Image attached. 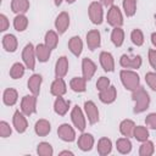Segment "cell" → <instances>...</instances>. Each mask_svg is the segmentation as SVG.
<instances>
[{
  "label": "cell",
  "instance_id": "obj_1",
  "mask_svg": "<svg viewBox=\"0 0 156 156\" xmlns=\"http://www.w3.org/2000/svg\"><path fill=\"white\" fill-rule=\"evenodd\" d=\"M132 99L134 100V113H141L149 108L150 105V96L143 87H138L135 90L132 91Z\"/></svg>",
  "mask_w": 156,
  "mask_h": 156
},
{
  "label": "cell",
  "instance_id": "obj_2",
  "mask_svg": "<svg viewBox=\"0 0 156 156\" xmlns=\"http://www.w3.org/2000/svg\"><path fill=\"white\" fill-rule=\"evenodd\" d=\"M121 77V82L123 84V87L130 91L135 90L138 87H140V79L136 72L132 71V69H122L119 73Z\"/></svg>",
  "mask_w": 156,
  "mask_h": 156
},
{
  "label": "cell",
  "instance_id": "obj_3",
  "mask_svg": "<svg viewBox=\"0 0 156 156\" xmlns=\"http://www.w3.org/2000/svg\"><path fill=\"white\" fill-rule=\"evenodd\" d=\"M89 18L94 24H101L104 20V11H102V4L99 1H93L89 5L88 9Z\"/></svg>",
  "mask_w": 156,
  "mask_h": 156
},
{
  "label": "cell",
  "instance_id": "obj_4",
  "mask_svg": "<svg viewBox=\"0 0 156 156\" xmlns=\"http://www.w3.org/2000/svg\"><path fill=\"white\" fill-rule=\"evenodd\" d=\"M35 48L33 46V44H27L22 51V58H23V62L26 65V67L28 69H34L35 67Z\"/></svg>",
  "mask_w": 156,
  "mask_h": 156
},
{
  "label": "cell",
  "instance_id": "obj_5",
  "mask_svg": "<svg viewBox=\"0 0 156 156\" xmlns=\"http://www.w3.org/2000/svg\"><path fill=\"white\" fill-rule=\"evenodd\" d=\"M21 111L26 116H30L37 111V95H26L21 101Z\"/></svg>",
  "mask_w": 156,
  "mask_h": 156
},
{
  "label": "cell",
  "instance_id": "obj_6",
  "mask_svg": "<svg viewBox=\"0 0 156 156\" xmlns=\"http://www.w3.org/2000/svg\"><path fill=\"white\" fill-rule=\"evenodd\" d=\"M107 23L110 24V26H112L113 28L115 27H121L122 24H123V16H122V12H121V10L117 7V6H115V5H112V6H110V10L107 11Z\"/></svg>",
  "mask_w": 156,
  "mask_h": 156
},
{
  "label": "cell",
  "instance_id": "obj_7",
  "mask_svg": "<svg viewBox=\"0 0 156 156\" xmlns=\"http://www.w3.org/2000/svg\"><path fill=\"white\" fill-rule=\"evenodd\" d=\"M71 119L74 124V127L83 132L85 129V117L83 115V111L80 110V107L78 105H76L73 108H72V112H71Z\"/></svg>",
  "mask_w": 156,
  "mask_h": 156
},
{
  "label": "cell",
  "instance_id": "obj_8",
  "mask_svg": "<svg viewBox=\"0 0 156 156\" xmlns=\"http://www.w3.org/2000/svg\"><path fill=\"white\" fill-rule=\"evenodd\" d=\"M119 65L123 68H130V69H138L141 66V57L139 55L136 56H128V55H122L119 58Z\"/></svg>",
  "mask_w": 156,
  "mask_h": 156
},
{
  "label": "cell",
  "instance_id": "obj_9",
  "mask_svg": "<svg viewBox=\"0 0 156 156\" xmlns=\"http://www.w3.org/2000/svg\"><path fill=\"white\" fill-rule=\"evenodd\" d=\"M12 123H13L15 129H16L18 133H24L26 129L28 128V122H27L26 115H24L22 111H18V110L13 113Z\"/></svg>",
  "mask_w": 156,
  "mask_h": 156
},
{
  "label": "cell",
  "instance_id": "obj_10",
  "mask_svg": "<svg viewBox=\"0 0 156 156\" xmlns=\"http://www.w3.org/2000/svg\"><path fill=\"white\" fill-rule=\"evenodd\" d=\"M57 134H58L61 140L67 141V143H71V141H73L76 139V132H74V129L68 123L61 124L57 128Z\"/></svg>",
  "mask_w": 156,
  "mask_h": 156
},
{
  "label": "cell",
  "instance_id": "obj_11",
  "mask_svg": "<svg viewBox=\"0 0 156 156\" xmlns=\"http://www.w3.org/2000/svg\"><path fill=\"white\" fill-rule=\"evenodd\" d=\"M101 44V37H100V32L98 29H91L87 33V45L89 48V50L94 51L95 49H98Z\"/></svg>",
  "mask_w": 156,
  "mask_h": 156
},
{
  "label": "cell",
  "instance_id": "obj_12",
  "mask_svg": "<svg viewBox=\"0 0 156 156\" xmlns=\"http://www.w3.org/2000/svg\"><path fill=\"white\" fill-rule=\"evenodd\" d=\"M84 110L88 117V121L90 124H94L99 121V110L96 107V105L93 101H85L84 102Z\"/></svg>",
  "mask_w": 156,
  "mask_h": 156
},
{
  "label": "cell",
  "instance_id": "obj_13",
  "mask_svg": "<svg viewBox=\"0 0 156 156\" xmlns=\"http://www.w3.org/2000/svg\"><path fill=\"white\" fill-rule=\"evenodd\" d=\"M67 91V87H66V83L63 80V78L61 77H57L52 83H51V87H50V93L54 95V96H62L65 95Z\"/></svg>",
  "mask_w": 156,
  "mask_h": 156
},
{
  "label": "cell",
  "instance_id": "obj_14",
  "mask_svg": "<svg viewBox=\"0 0 156 156\" xmlns=\"http://www.w3.org/2000/svg\"><path fill=\"white\" fill-rule=\"evenodd\" d=\"M82 72H83V77L87 80H90L96 72V65L90 58L85 57L82 61Z\"/></svg>",
  "mask_w": 156,
  "mask_h": 156
},
{
  "label": "cell",
  "instance_id": "obj_15",
  "mask_svg": "<svg viewBox=\"0 0 156 156\" xmlns=\"http://www.w3.org/2000/svg\"><path fill=\"white\" fill-rule=\"evenodd\" d=\"M117 98V90L113 85H110L105 90L99 91V99L104 104H112Z\"/></svg>",
  "mask_w": 156,
  "mask_h": 156
},
{
  "label": "cell",
  "instance_id": "obj_16",
  "mask_svg": "<svg viewBox=\"0 0 156 156\" xmlns=\"http://www.w3.org/2000/svg\"><path fill=\"white\" fill-rule=\"evenodd\" d=\"M68 26H69V16H68L67 12L63 11V12H61L56 17V20H55V27H56L58 34H63L67 30Z\"/></svg>",
  "mask_w": 156,
  "mask_h": 156
},
{
  "label": "cell",
  "instance_id": "obj_17",
  "mask_svg": "<svg viewBox=\"0 0 156 156\" xmlns=\"http://www.w3.org/2000/svg\"><path fill=\"white\" fill-rule=\"evenodd\" d=\"M100 58V65L101 67L104 68V71L106 72H112L115 69V60H113V56L107 52V51H102L99 56Z\"/></svg>",
  "mask_w": 156,
  "mask_h": 156
},
{
  "label": "cell",
  "instance_id": "obj_18",
  "mask_svg": "<svg viewBox=\"0 0 156 156\" xmlns=\"http://www.w3.org/2000/svg\"><path fill=\"white\" fill-rule=\"evenodd\" d=\"M94 146V136L89 133H83L78 138V147L82 151H90Z\"/></svg>",
  "mask_w": 156,
  "mask_h": 156
},
{
  "label": "cell",
  "instance_id": "obj_19",
  "mask_svg": "<svg viewBox=\"0 0 156 156\" xmlns=\"http://www.w3.org/2000/svg\"><path fill=\"white\" fill-rule=\"evenodd\" d=\"M68 72V60L66 56H61L58 57V60L56 61V66H55V74L56 77H61L63 78Z\"/></svg>",
  "mask_w": 156,
  "mask_h": 156
},
{
  "label": "cell",
  "instance_id": "obj_20",
  "mask_svg": "<svg viewBox=\"0 0 156 156\" xmlns=\"http://www.w3.org/2000/svg\"><path fill=\"white\" fill-rule=\"evenodd\" d=\"M17 45H18V41H17V38L13 34H6V35L2 37V46L7 52L16 51Z\"/></svg>",
  "mask_w": 156,
  "mask_h": 156
},
{
  "label": "cell",
  "instance_id": "obj_21",
  "mask_svg": "<svg viewBox=\"0 0 156 156\" xmlns=\"http://www.w3.org/2000/svg\"><path fill=\"white\" fill-rule=\"evenodd\" d=\"M41 82H43V78L38 73H35V74H33V76L29 77V79H28V89L32 91V94H34V95H38L39 94Z\"/></svg>",
  "mask_w": 156,
  "mask_h": 156
},
{
  "label": "cell",
  "instance_id": "obj_22",
  "mask_svg": "<svg viewBox=\"0 0 156 156\" xmlns=\"http://www.w3.org/2000/svg\"><path fill=\"white\" fill-rule=\"evenodd\" d=\"M68 108H69V101L65 100L62 96H57L56 100H55V102H54V110H55V112L57 115H60V116H65L67 113Z\"/></svg>",
  "mask_w": 156,
  "mask_h": 156
},
{
  "label": "cell",
  "instance_id": "obj_23",
  "mask_svg": "<svg viewBox=\"0 0 156 156\" xmlns=\"http://www.w3.org/2000/svg\"><path fill=\"white\" fill-rule=\"evenodd\" d=\"M34 130H35V134H37V135H39V136H45V135H48V134L50 133L51 126H50L49 121L41 118V119L37 121V123H35V126H34Z\"/></svg>",
  "mask_w": 156,
  "mask_h": 156
},
{
  "label": "cell",
  "instance_id": "obj_24",
  "mask_svg": "<svg viewBox=\"0 0 156 156\" xmlns=\"http://www.w3.org/2000/svg\"><path fill=\"white\" fill-rule=\"evenodd\" d=\"M134 129H135V123L132 119H124L119 124V132L123 136H127V138L133 136Z\"/></svg>",
  "mask_w": 156,
  "mask_h": 156
},
{
  "label": "cell",
  "instance_id": "obj_25",
  "mask_svg": "<svg viewBox=\"0 0 156 156\" xmlns=\"http://www.w3.org/2000/svg\"><path fill=\"white\" fill-rule=\"evenodd\" d=\"M69 87L76 93H83L87 89V79L84 77H74L71 79Z\"/></svg>",
  "mask_w": 156,
  "mask_h": 156
},
{
  "label": "cell",
  "instance_id": "obj_26",
  "mask_svg": "<svg viewBox=\"0 0 156 156\" xmlns=\"http://www.w3.org/2000/svg\"><path fill=\"white\" fill-rule=\"evenodd\" d=\"M68 48H69V51L74 55V56H79L82 54V50H83V41L79 37H72L68 41Z\"/></svg>",
  "mask_w": 156,
  "mask_h": 156
},
{
  "label": "cell",
  "instance_id": "obj_27",
  "mask_svg": "<svg viewBox=\"0 0 156 156\" xmlns=\"http://www.w3.org/2000/svg\"><path fill=\"white\" fill-rule=\"evenodd\" d=\"M35 55L40 62H46L51 55V49H49L45 44H38L35 46Z\"/></svg>",
  "mask_w": 156,
  "mask_h": 156
},
{
  "label": "cell",
  "instance_id": "obj_28",
  "mask_svg": "<svg viewBox=\"0 0 156 156\" xmlns=\"http://www.w3.org/2000/svg\"><path fill=\"white\" fill-rule=\"evenodd\" d=\"M17 99H18V94H17V90L13 89V88L6 89L4 91V94H2L4 104L7 105V106H13L17 102Z\"/></svg>",
  "mask_w": 156,
  "mask_h": 156
},
{
  "label": "cell",
  "instance_id": "obj_29",
  "mask_svg": "<svg viewBox=\"0 0 156 156\" xmlns=\"http://www.w3.org/2000/svg\"><path fill=\"white\" fill-rule=\"evenodd\" d=\"M11 10L17 15L26 13L29 10V1L28 0H12L11 1Z\"/></svg>",
  "mask_w": 156,
  "mask_h": 156
},
{
  "label": "cell",
  "instance_id": "obj_30",
  "mask_svg": "<svg viewBox=\"0 0 156 156\" xmlns=\"http://www.w3.org/2000/svg\"><path fill=\"white\" fill-rule=\"evenodd\" d=\"M98 152L101 156H106L112 151V143L108 138H101L98 141Z\"/></svg>",
  "mask_w": 156,
  "mask_h": 156
},
{
  "label": "cell",
  "instance_id": "obj_31",
  "mask_svg": "<svg viewBox=\"0 0 156 156\" xmlns=\"http://www.w3.org/2000/svg\"><path fill=\"white\" fill-rule=\"evenodd\" d=\"M111 41L115 46L119 48L124 41V32L121 27H115L111 32Z\"/></svg>",
  "mask_w": 156,
  "mask_h": 156
},
{
  "label": "cell",
  "instance_id": "obj_32",
  "mask_svg": "<svg viewBox=\"0 0 156 156\" xmlns=\"http://www.w3.org/2000/svg\"><path fill=\"white\" fill-rule=\"evenodd\" d=\"M116 147L118 150V152L121 154H129L132 151V143L129 140V138H119L116 141Z\"/></svg>",
  "mask_w": 156,
  "mask_h": 156
},
{
  "label": "cell",
  "instance_id": "obj_33",
  "mask_svg": "<svg viewBox=\"0 0 156 156\" xmlns=\"http://www.w3.org/2000/svg\"><path fill=\"white\" fill-rule=\"evenodd\" d=\"M28 26V18L24 16V13H20L13 18V27L17 32H23Z\"/></svg>",
  "mask_w": 156,
  "mask_h": 156
},
{
  "label": "cell",
  "instance_id": "obj_34",
  "mask_svg": "<svg viewBox=\"0 0 156 156\" xmlns=\"http://www.w3.org/2000/svg\"><path fill=\"white\" fill-rule=\"evenodd\" d=\"M57 43H58V35L56 32L54 30H48L46 34H45V45L49 48V49H55L57 46Z\"/></svg>",
  "mask_w": 156,
  "mask_h": 156
},
{
  "label": "cell",
  "instance_id": "obj_35",
  "mask_svg": "<svg viewBox=\"0 0 156 156\" xmlns=\"http://www.w3.org/2000/svg\"><path fill=\"white\" fill-rule=\"evenodd\" d=\"M133 136L138 140V141H145L149 139V130L146 127L144 126H135V129H134V134Z\"/></svg>",
  "mask_w": 156,
  "mask_h": 156
},
{
  "label": "cell",
  "instance_id": "obj_36",
  "mask_svg": "<svg viewBox=\"0 0 156 156\" xmlns=\"http://www.w3.org/2000/svg\"><path fill=\"white\" fill-rule=\"evenodd\" d=\"M24 66L20 62H16L12 65V67L10 68V77L13 78V79H20L23 77L24 74Z\"/></svg>",
  "mask_w": 156,
  "mask_h": 156
},
{
  "label": "cell",
  "instance_id": "obj_37",
  "mask_svg": "<svg viewBox=\"0 0 156 156\" xmlns=\"http://www.w3.org/2000/svg\"><path fill=\"white\" fill-rule=\"evenodd\" d=\"M155 151V146L154 143L150 140H145L143 141V144L139 147V155L140 156H151Z\"/></svg>",
  "mask_w": 156,
  "mask_h": 156
},
{
  "label": "cell",
  "instance_id": "obj_38",
  "mask_svg": "<svg viewBox=\"0 0 156 156\" xmlns=\"http://www.w3.org/2000/svg\"><path fill=\"white\" fill-rule=\"evenodd\" d=\"M37 152H38L39 156H52L54 150H52V146L49 143L41 141V143H39V145L37 147Z\"/></svg>",
  "mask_w": 156,
  "mask_h": 156
},
{
  "label": "cell",
  "instance_id": "obj_39",
  "mask_svg": "<svg viewBox=\"0 0 156 156\" xmlns=\"http://www.w3.org/2000/svg\"><path fill=\"white\" fill-rule=\"evenodd\" d=\"M123 10L127 17H132L136 11V0H123Z\"/></svg>",
  "mask_w": 156,
  "mask_h": 156
},
{
  "label": "cell",
  "instance_id": "obj_40",
  "mask_svg": "<svg viewBox=\"0 0 156 156\" xmlns=\"http://www.w3.org/2000/svg\"><path fill=\"white\" fill-rule=\"evenodd\" d=\"M130 39H132L133 44L136 46H141L144 44V34L140 29H134L130 33Z\"/></svg>",
  "mask_w": 156,
  "mask_h": 156
},
{
  "label": "cell",
  "instance_id": "obj_41",
  "mask_svg": "<svg viewBox=\"0 0 156 156\" xmlns=\"http://www.w3.org/2000/svg\"><path fill=\"white\" fill-rule=\"evenodd\" d=\"M11 133H12V129H11L10 124L5 121H1L0 122V136L1 138H7V136L11 135Z\"/></svg>",
  "mask_w": 156,
  "mask_h": 156
},
{
  "label": "cell",
  "instance_id": "obj_42",
  "mask_svg": "<svg viewBox=\"0 0 156 156\" xmlns=\"http://www.w3.org/2000/svg\"><path fill=\"white\" fill-rule=\"evenodd\" d=\"M145 80H146V84L154 91H156V72H147L145 74Z\"/></svg>",
  "mask_w": 156,
  "mask_h": 156
},
{
  "label": "cell",
  "instance_id": "obj_43",
  "mask_svg": "<svg viewBox=\"0 0 156 156\" xmlns=\"http://www.w3.org/2000/svg\"><path fill=\"white\" fill-rule=\"evenodd\" d=\"M108 87H110V79H108V78H106V77H100V78L98 79V82H96V89H98L99 91L105 90V89L108 88Z\"/></svg>",
  "mask_w": 156,
  "mask_h": 156
},
{
  "label": "cell",
  "instance_id": "obj_44",
  "mask_svg": "<svg viewBox=\"0 0 156 156\" xmlns=\"http://www.w3.org/2000/svg\"><path fill=\"white\" fill-rule=\"evenodd\" d=\"M145 123L149 128L156 129V113H149L145 118Z\"/></svg>",
  "mask_w": 156,
  "mask_h": 156
},
{
  "label": "cell",
  "instance_id": "obj_45",
  "mask_svg": "<svg viewBox=\"0 0 156 156\" xmlns=\"http://www.w3.org/2000/svg\"><path fill=\"white\" fill-rule=\"evenodd\" d=\"M9 26H10V22H9V20H7V17L1 13V15H0V30H1V32H5V30L9 28Z\"/></svg>",
  "mask_w": 156,
  "mask_h": 156
},
{
  "label": "cell",
  "instance_id": "obj_46",
  "mask_svg": "<svg viewBox=\"0 0 156 156\" xmlns=\"http://www.w3.org/2000/svg\"><path fill=\"white\" fill-rule=\"evenodd\" d=\"M149 62L154 69H156V50L150 49L149 50Z\"/></svg>",
  "mask_w": 156,
  "mask_h": 156
},
{
  "label": "cell",
  "instance_id": "obj_47",
  "mask_svg": "<svg viewBox=\"0 0 156 156\" xmlns=\"http://www.w3.org/2000/svg\"><path fill=\"white\" fill-rule=\"evenodd\" d=\"M113 1H115V0H100V2H101L104 6H106V7H107V6H108V7L112 6V5H113Z\"/></svg>",
  "mask_w": 156,
  "mask_h": 156
},
{
  "label": "cell",
  "instance_id": "obj_48",
  "mask_svg": "<svg viewBox=\"0 0 156 156\" xmlns=\"http://www.w3.org/2000/svg\"><path fill=\"white\" fill-rule=\"evenodd\" d=\"M151 43H152V45L156 48V33H152V34H151Z\"/></svg>",
  "mask_w": 156,
  "mask_h": 156
},
{
  "label": "cell",
  "instance_id": "obj_49",
  "mask_svg": "<svg viewBox=\"0 0 156 156\" xmlns=\"http://www.w3.org/2000/svg\"><path fill=\"white\" fill-rule=\"evenodd\" d=\"M60 155H61V156H62V155H71V156H73V152H72V151H68V150H65V151H61Z\"/></svg>",
  "mask_w": 156,
  "mask_h": 156
},
{
  "label": "cell",
  "instance_id": "obj_50",
  "mask_svg": "<svg viewBox=\"0 0 156 156\" xmlns=\"http://www.w3.org/2000/svg\"><path fill=\"white\" fill-rule=\"evenodd\" d=\"M54 1H55V5H56V6H60L61 2H62V0H54Z\"/></svg>",
  "mask_w": 156,
  "mask_h": 156
},
{
  "label": "cell",
  "instance_id": "obj_51",
  "mask_svg": "<svg viewBox=\"0 0 156 156\" xmlns=\"http://www.w3.org/2000/svg\"><path fill=\"white\" fill-rule=\"evenodd\" d=\"M66 1H67V2H68V4H72V2H74V1H76V0H66Z\"/></svg>",
  "mask_w": 156,
  "mask_h": 156
}]
</instances>
